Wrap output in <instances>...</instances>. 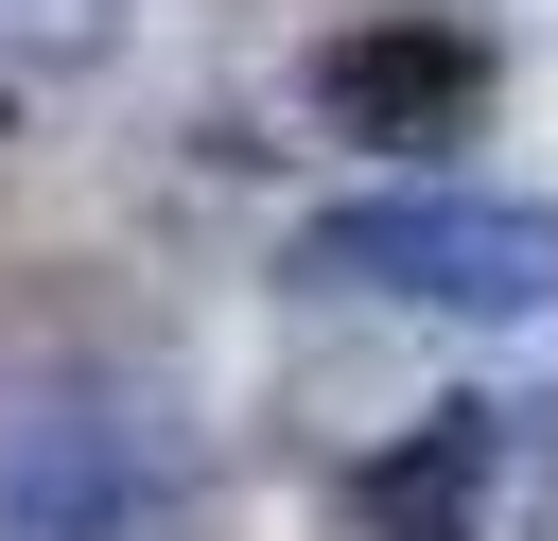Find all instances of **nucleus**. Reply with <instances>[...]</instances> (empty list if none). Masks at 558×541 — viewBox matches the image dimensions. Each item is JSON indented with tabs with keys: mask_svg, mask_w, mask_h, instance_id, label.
<instances>
[{
	"mask_svg": "<svg viewBox=\"0 0 558 541\" xmlns=\"http://www.w3.org/2000/svg\"><path fill=\"white\" fill-rule=\"evenodd\" d=\"M122 35V0H0V87H52Z\"/></svg>",
	"mask_w": 558,
	"mask_h": 541,
	"instance_id": "5",
	"label": "nucleus"
},
{
	"mask_svg": "<svg viewBox=\"0 0 558 541\" xmlns=\"http://www.w3.org/2000/svg\"><path fill=\"white\" fill-rule=\"evenodd\" d=\"M0 541H140V454L122 419H35L0 454Z\"/></svg>",
	"mask_w": 558,
	"mask_h": 541,
	"instance_id": "3",
	"label": "nucleus"
},
{
	"mask_svg": "<svg viewBox=\"0 0 558 541\" xmlns=\"http://www.w3.org/2000/svg\"><path fill=\"white\" fill-rule=\"evenodd\" d=\"M488 454H506V419L453 401V419H418L401 454L349 471V524H366V541H471V524H488Z\"/></svg>",
	"mask_w": 558,
	"mask_h": 541,
	"instance_id": "4",
	"label": "nucleus"
},
{
	"mask_svg": "<svg viewBox=\"0 0 558 541\" xmlns=\"http://www.w3.org/2000/svg\"><path fill=\"white\" fill-rule=\"evenodd\" d=\"M471 105H488V35H453V17H349V35L314 52V122H331V140L418 157V140H453Z\"/></svg>",
	"mask_w": 558,
	"mask_h": 541,
	"instance_id": "2",
	"label": "nucleus"
},
{
	"mask_svg": "<svg viewBox=\"0 0 558 541\" xmlns=\"http://www.w3.org/2000/svg\"><path fill=\"white\" fill-rule=\"evenodd\" d=\"M296 279L314 297L506 332V314H558V209L541 192H349V209L296 227Z\"/></svg>",
	"mask_w": 558,
	"mask_h": 541,
	"instance_id": "1",
	"label": "nucleus"
}]
</instances>
